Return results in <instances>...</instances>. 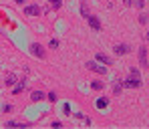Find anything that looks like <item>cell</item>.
I'll use <instances>...</instances> for the list:
<instances>
[{
	"instance_id": "cell-23",
	"label": "cell",
	"mask_w": 149,
	"mask_h": 129,
	"mask_svg": "<svg viewBox=\"0 0 149 129\" xmlns=\"http://www.w3.org/2000/svg\"><path fill=\"white\" fill-rule=\"evenodd\" d=\"M133 4H135V6H137V8H139V10H141V8H143V6H145V0H135V2H133Z\"/></svg>"
},
{
	"instance_id": "cell-8",
	"label": "cell",
	"mask_w": 149,
	"mask_h": 129,
	"mask_svg": "<svg viewBox=\"0 0 149 129\" xmlns=\"http://www.w3.org/2000/svg\"><path fill=\"white\" fill-rule=\"evenodd\" d=\"M87 22H89V26H91L93 30H101V20L97 18V16L89 14V16H87Z\"/></svg>"
},
{
	"instance_id": "cell-3",
	"label": "cell",
	"mask_w": 149,
	"mask_h": 129,
	"mask_svg": "<svg viewBox=\"0 0 149 129\" xmlns=\"http://www.w3.org/2000/svg\"><path fill=\"white\" fill-rule=\"evenodd\" d=\"M137 56H139V65H141L143 69H147V67H149V59H147V47H139V49H137Z\"/></svg>"
},
{
	"instance_id": "cell-27",
	"label": "cell",
	"mask_w": 149,
	"mask_h": 129,
	"mask_svg": "<svg viewBox=\"0 0 149 129\" xmlns=\"http://www.w3.org/2000/svg\"><path fill=\"white\" fill-rule=\"evenodd\" d=\"M145 38H147V43H149V30H147V34H145Z\"/></svg>"
},
{
	"instance_id": "cell-25",
	"label": "cell",
	"mask_w": 149,
	"mask_h": 129,
	"mask_svg": "<svg viewBox=\"0 0 149 129\" xmlns=\"http://www.w3.org/2000/svg\"><path fill=\"white\" fill-rule=\"evenodd\" d=\"M74 117H77V119H83V121H85V115H83V113H73Z\"/></svg>"
},
{
	"instance_id": "cell-14",
	"label": "cell",
	"mask_w": 149,
	"mask_h": 129,
	"mask_svg": "<svg viewBox=\"0 0 149 129\" xmlns=\"http://www.w3.org/2000/svg\"><path fill=\"white\" fill-rule=\"evenodd\" d=\"M6 127H28V123H20V121L10 119V121H6Z\"/></svg>"
},
{
	"instance_id": "cell-11",
	"label": "cell",
	"mask_w": 149,
	"mask_h": 129,
	"mask_svg": "<svg viewBox=\"0 0 149 129\" xmlns=\"http://www.w3.org/2000/svg\"><path fill=\"white\" fill-rule=\"evenodd\" d=\"M95 107H97L99 111H103V109H107V107H109V99H107V97H99V99L95 101Z\"/></svg>"
},
{
	"instance_id": "cell-20",
	"label": "cell",
	"mask_w": 149,
	"mask_h": 129,
	"mask_svg": "<svg viewBox=\"0 0 149 129\" xmlns=\"http://www.w3.org/2000/svg\"><path fill=\"white\" fill-rule=\"evenodd\" d=\"M63 113H65V115H73V113H71V105H69V103L63 105Z\"/></svg>"
},
{
	"instance_id": "cell-4",
	"label": "cell",
	"mask_w": 149,
	"mask_h": 129,
	"mask_svg": "<svg viewBox=\"0 0 149 129\" xmlns=\"http://www.w3.org/2000/svg\"><path fill=\"white\" fill-rule=\"evenodd\" d=\"M40 12H42V8L38 4H28V6H24L26 16H40Z\"/></svg>"
},
{
	"instance_id": "cell-19",
	"label": "cell",
	"mask_w": 149,
	"mask_h": 129,
	"mask_svg": "<svg viewBox=\"0 0 149 129\" xmlns=\"http://www.w3.org/2000/svg\"><path fill=\"white\" fill-rule=\"evenodd\" d=\"M47 99H49L50 103H56V101H58V97H56V93H54V91H52V93H49V95H47Z\"/></svg>"
},
{
	"instance_id": "cell-24",
	"label": "cell",
	"mask_w": 149,
	"mask_h": 129,
	"mask_svg": "<svg viewBox=\"0 0 149 129\" xmlns=\"http://www.w3.org/2000/svg\"><path fill=\"white\" fill-rule=\"evenodd\" d=\"M12 111V105H4V113H10Z\"/></svg>"
},
{
	"instance_id": "cell-13",
	"label": "cell",
	"mask_w": 149,
	"mask_h": 129,
	"mask_svg": "<svg viewBox=\"0 0 149 129\" xmlns=\"http://www.w3.org/2000/svg\"><path fill=\"white\" fill-rule=\"evenodd\" d=\"M91 89L93 91H103L105 89V81H93L91 83Z\"/></svg>"
},
{
	"instance_id": "cell-2",
	"label": "cell",
	"mask_w": 149,
	"mask_h": 129,
	"mask_svg": "<svg viewBox=\"0 0 149 129\" xmlns=\"http://www.w3.org/2000/svg\"><path fill=\"white\" fill-rule=\"evenodd\" d=\"M87 69L93 71V73H97V75H107V65H101L99 61H89Z\"/></svg>"
},
{
	"instance_id": "cell-18",
	"label": "cell",
	"mask_w": 149,
	"mask_h": 129,
	"mask_svg": "<svg viewBox=\"0 0 149 129\" xmlns=\"http://www.w3.org/2000/svg\"><path fill=\"white\" fill-rule=\"evenodd\" d=\"M147 20H149V16L145 12H141V14H139V24H147Z\"/></svg>"
},
{
	"instance_id": "cell-6",
	"label": "cell",
	"mask_w": 149,
	"mask_h": 129,
	"mask_svg": "<svg viewBox=\"0 0 149 129\" xmlns=\"http://www.w3.org/2000/svg\"><path fill=\"white\" fill-rule=\"evenodd\" d=\"M30 52H32V54H34L36 59H45V56H47L45 49H42L40 45H36V43H34V45H30Z\"/></svg>"
},
{
	"instance_id": "cell-22",
	"label": "cell",
	"mask_w": 149,
	"mask_h": 129,
	"mask_svg": "<svg viewBox=\"0 0 149 129\" xmlns=\"http://www.w3.org/2000/svg\"><path fill=\"white\" fill-rule=\"evenodd\" d=\"M50 127H52V129H58V127H63V123H61L58 119H54V121L50 123Z\"/></svg>"
},
{
	"instance_id": "cell-21",
	"label": "cell",
	"mask_w": 149,
	"mask_h": 129,
	"mask_svg": "<svg viewBox=\"0 0 149 129\" xmlns=\"http://www.w3.org/2000/svg\"><path fill=\"white\" fill-rule=\"evenodd\" d=\"M49 47H50V49H58V40H56V38H50Z\"/></svg>"
},
{
	"instance_id": "cell-5",
	"label": "cell",
	"mask_w": 149,
	"mask_h": 129,
	"mask_svg": "<svg viewBox=\"0 0 149 129\" xmlns=\"http://www.w3.org/2000/svg\"><path fill=\"white\" fill-rule=\"evenodd\" d=\"M113 52H115L117 56H125V54H129V52H131V47H129V45H125V43H121V45H115Z\"/></svg>"
},
{
	"instance_id": "cell-7",
	"label": "cell",
	"mask_w": 149,
	"mask_h": 129,
	"mask_svg": "<svg viewBox=\"0 0 149 129\" xmlns=\"http://www.w3.org/2000/svg\"><path fill=\"white\" fill-rule=\"evenodd\" d=\"M95 61H99L101 65H107V67L113 65V59H111L109 54H105V52H97V54H95Z\"/></svg>"
},
{
	"instance_id": "cell-15",
	"label": "cell",
	"mask_w": 149,
	"mask_h": 129,
	"mask_svg": "<svg viewBox=\"0 0 149 129\" xmlns=\"http://www.w3.org/2000/svg\"><path fill=\"white\" fill-rule=\"evenodd\" d=\"M49 2H50V8H54V10H58L63 6V0H49Z\"/></svg>"
},
{
	"instance_id": "cell-9",
	"label": "cell",
	"mask_w": 149,
	"mask_h": 129,
	"mask_svg": "<svg viewBox=\"0 0 149 129\" xmlns=\"http://www.w3.org/2000/svg\"><path fill=\"white\" fill-rule=\"evenodd\" d=\"M42 99H47V95H45L42 91H32V93H30V101H32V103H40Z\"/></svg>"
},
{
	"instance_id": "cell-26",
	"label": "cell",
	"mask_w": 149,
	"mask_h": 129,
	"mask_svg": "<svg viewBox=\"0 0 149 129\" xmlns=\"http://www.w3.org/2000/svg\"><path fill=\"white\" fill-rule=\"evenodd\" d=\"M123 4H125V6H129V4H133V2H131V0H123Z\"/></svg>"
},
{
	"instance_id": "cell-16",
	"label": "cell",
	"mask_w": 149,
	"mask_h": 129,
	"mask_svg": "<svg viewBox=\"0 0 149 129\" xmlns=\"http://www.w3.org/2000/svg\"><path fill=\"white\" fill-rule=\"evenodd\" d=\"M121 91H123V83H117L113 87V95H121Z\"/></svg>"
},
{
	"instance_id": "cell-28",
	"label": "cell",
	"mask_w": 149,
	"mask_h": 129,
	"mask_svg": "<svg viewBox=\"0 0 149 129\" xmlns=\"http://www.w3.org/2000/svg\"><path fill=\"white\" fill-rule=\"evenodd\" d=\"M16 2H18V4H24V0H16Z\"/></svg>"
},
{
	"instance_id": "cell-12",
	"label": "cell",
	"mask_w": 149,
	"mask_h": 129,
	"mask_svg": "<svg viewBox=\"0 0 149 129\" xmlns=\"http://www.w3.org/2000/svg\"><path fill=\"white\" fill-rule=\"evenodd\" d=\"M4 83H6V87H14L16 85V75L14 73H8L6 79H4Z\"/></svg>"
},
{
	"instance_id": "cell-10",
	"label": "cell",
	"mask_w": 149,
	"mask_h": 129,
	"mask_svg": "<svg viewBox=\"0 0 149 129\" xmlns=\"http://www.w3.org/2000/svg\"><path fill=\"white\" fill-rule=\"evenodd\" d=\"M24 87H26V79H20V81L12 87V93H14V95H18V93H22V91H24Z\"/></svg>"
},
{
	"instance_id": "cell-17",
	"label": "cell",
	"mask_w": 149,
	"mask_h": 129,
	"mask_svg": "<svg viewBox=\"0 0 149 129\" xmlns=\"http://www.w3.org/2000/svg\"><path fill=\"white\" fill-rule=\"evenodd\" d=\"M81 14H83L85 18L89 16V8H87V4H85V2H81Z\"/></svg>"
},
{
	"instance_id": "cell-1",
	"label": "cell",
	"mask_w": 149,
	"mask_h": 129,
	"mask_svg": "<svg viewBox=\"0 0 149 129\" xmlns=\"http://www.w3.org/2000/svg\"><path fill=\"white\" fill-rule=\"evenodd\" d=\"M141 85H143V81H141L139 69H137V67H131V69H129V77L123 81V87H127V89H139Z\"/></svg>"
}]
</instances>
